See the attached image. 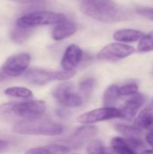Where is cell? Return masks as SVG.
I'll use <instances>...</instances> for the list:
<instances>
[{"instance_id":"cell-6","label":"cell","mask_w":153,"mask_h":154,"mask_svg":"<svg viewBox=\"0 0 153 154\" xmlns=\"http://www.w3.org/2000/svg\"><path fill=\"white\" fill-rule=\"evenodd\" d=\"M53 97L57 102L65 107H78L83 104L84 98L81 94L73 90V86L69 82L60 84L53 92Z\"/></svg>"},{"instance_id":"cell-15","label":"cell","mask_w":153,"mask_h":154,"mask_svg":"<svg viewBox=\"0 0 153 154\" xmlns=\"http://www.w3.org/2000/svg\"><path fill=\"white\" fill-rule=\"evenodd\" d=\"M134 125L141 129H150L153 126V108L147 106L136 116Z\"/></svg>"},{"instance_id":"cell-32","label":"cell","mask_w":153,"mask_h":154,"mask_svg":"<svg viewBox=\"0 0 153 154\" xmlns=\"http://www.w3.org/2000/svg\"><path fill=\"white\" fill-rule=\"evenodd\" d=\"M152 150H153V149H152Z\"/></svg>"},{"instance_id":"cell-7","label":"cell","mask_w":153,"mask_h":154,"mask_svg":"<svg viewBox=\"0 0 153 154\" xmlns=\"http://www.w3.org/2000/svg\"><path fill=\"white\" fill-rule=\"evenodd\" d=\"M121 116L120 108L115 106H104L80 115L78 117V122L82 125H92L102 121L121 118Z\"/></svg>"},{"instance_id":"cell-28","label":"cell","mask_w":153,"mask_h":154,"mask_svg":"<svg viewBox=\"0 0 153 154\" xmlns=\"http://www.w3.org/2000/svg\"><path fill=\"white\" fill-rule=\"evenodd\" d=\"M146 142L153 148V128L146 134Z\"/></svg>"},{"instance_id":"cell-24","label":"cell","mask_w":153,"mask_h":154,"mask_svg":"<svg viewBox=\"0 0 153 154\" xmlns=\"http://www.w3.org/2000/svg\"><path fill=\"white\" fill-rule=\"evenodd\" d=\"M139 87L135 82L126 83L119 87V94L121 97H131L138 93Z\"/></svg>"},{"instance_id":"cell-1","label":"cell","mask_w":153,"mask_h":154,"mask_svg":"<svg viewBox=\"0 0 153 154\" xmlns=\"http://www.w3.org/2000/svg\"><path fill=\"white\" fill-rule=\"evenodd\" d=\"M79 11L96 21L109 23L122 19V11L113 0H84Z\"/></svg>"},{"instance_id":"cell-12","label":"cell","mask_w":153,"mask_h":154,"mask_svg":"<svg viewBox=\"0 0 153 154\" xmlns=\"http://www.w3.org/2000/svg\"><path fill=\"white\" fill-rule=\"evenodd\" d=\"M83 58V51L77 44H70L66 49L61 59L60 65L63 69L73 70L80 63Z\"/></svg>"},{"instance_id":"cell-8","label":"cell","mask_w":153,"mask_h":154,"mask_svg":"<svg viewBox=\"0 0 153 154\" xmlns=\"http://www.w3.org/2000/svg\"><path fill=\"white\" fill-rule=\"evenodd\" d=\"M31 56L28 53H19L9 57L1 67L7 79L15 78L22 75L28 68Z\"/></svg>"},{"instance_id":"cell-18","label":"cell","mask_w":153,"mask_h":154,"mask_svg":"<svg viewBox=\"0 0 153 154\" xmlns=\"http://www.w3.org/2000/svg\"><path fill=\"white\" fill-rule=\"evenodd\" d=\"M121 97L119 94V86L113 84L109 86L103 95V105L104 106H114L118 99Z\"/></svg>"},{"instance_id":"cell-5","label":"cell","mask_w":153,"mask_h":154,"mask_svg":"<svg viewBox=\"0 0 153 154\" xmlns=\"http://www.w3.org/2000/svg\"><path fill=\"white\" fill-rule=\"evenodd\" d=\"M76 74L75 69L73 70H47L42 69H32L25 73L24 79L34 85H45L53 80L66 81L73 78Z\"/></svg>"},{"instance_id":"cell-23","label":"cell","mask_w":153,"mask_h":154,"mask_svg":"<svg viewBox=\"0 0 153 154\" xmlns=\"http://www.w3.org/2000/svg\"><path fill=\"white\" fill-rule=\"evenodd\" d=\"M95 79L88 78L84 80H82L79 83V91L83 98H87L90 96L94 87H95Z\"/></svg>"},{"instance_id":"cell-17","label":"cell","mask_w":153,"mask_h":154,"mask_svg":"<svg viewBox=\"0 0 153 154\" xmlns=\"http://www.w3.org/2000/svg\"><path fill=\"white\" fill-rule=\"evenodd\" d=\"M111 148L114 152L119 154H134L136 152L129 145L126 139L115 136L111 140Z\"/></svg>"},{"instance_id":"cell-22","label":"cell","mask_w":153,"mask_h":154,"mask_svg":"<svg viewBox=\"0 0 153 154\" xmlns=\"http://www.w3.org/2000/svg\"><path fill=\"white\" fill-rule=\"evenodd\" d=\"M30 34H31L30 29L22 28V27L17 26L13 31H11V39L17 43H21V42H24L25 40H27V38L30 36Z\"/></svg>"},{"instance_id":"cell-25","label":"cell","mask_w":153,"mask_h":154,"mask_svg":"<svg viewBox=\"0 0 153 154\" xmlns=\"http://www.w3.org/2000/svg\"><path fill=\"white\" fill-rule=\"evenodd\" d=\"M87 152L88 153H106V147L99 140H91L87 146Z\"/></svg>"},{"instance_id":"cell-19","label":"cell","mask_w":153,"mask_h":154,"mask_svg":"<svg viewBox=\"0 0 153 154\" xmlns=\"http://www.w3.org/2000/svg\"><path fill=\"white\" fill-rule=\"evenodd\" d=\"M115 128L117 132H119L120 134H124L126 137H138V135L142 134V130L138 126H136L135 125H122V124H116Z\"/></svg>"},{"instance_id":"cell-4","label":"cell","mask_w":153,"mask_h":154,"mask_svg":"<svg viewBox=\"0 0 153 154\" xmlns=\"http://www.w3.org/2000/svg\"><path fill=\"white\" fill-rule=\"evenodd\" d=\"M66 19V15L61 13L52 11H34L19 17L16 21V25L22 28L32 29L36 26L58 24Z\"/></svg>"},{"instance_id":"cell-11","label":"cell","mask_w":153,"mask_h":154,"mask_svg":"<svg viewBox=\"0 0 153 154\" xmlns=\"http://www.w3.org/2000/svg\"><path fill=\"white\" fill-rule=\"evenodd\" d=\"M145 102V97L139 92L135 95L130 97L128 100L125 101L124 105L120 108L121 110V118L124 120H132L134 118Z\"/></svg>"},{"instance_id":"cell-14","label":"cell","mask_w":153,"mask_h":154,"mask_svg":"<svg viewBox=\"0 0 153 154\" xmlns=\"http://www.w3.org/2000/svg\"><path fill=\"white\" fill-rule=\"evenodd\" d=\"M144 35L141 31L135 29H120L114 32L113 37L115 41L121 42H134L140 41Z\"/></svg>"},{"instance_id":"cell-13","label":"cell","mask_w":153,"mask_h":154,"mask_svg":"<svg viewBox=\"0 0 153 154\" xmlns=\"http://www.w3.org/2000/svg\"><path fill=\"white\" fill-rule=\"evenodd\" d=\"M77 24L71 21L65 20L58 23L51 32V37L55 41H62L70 37L77 32Z\"/></svg>"},{"instance_id":"cell-21","label":"cell","mask_w":153,"mask_h":154,"mask_svg":"<svg viewBox=\"0 0 153 154\" xmlns=\"http://www.w3.org/2000/svg\"><path fill=\"white\" fill-rule=\"evenodd\" d=\"M153 51V32L143 35L138 44L139 52H149Z\"/></svg>"},{"instance_id":"cell-29","label":"cell","mask_w":153,"mask_h":154,"mask_svg":"<svg viewBox=\"0 0 153 154\" xmlns=\"http://www.w3.org/2000/svg\"><path fill=\"white\" fill-rule=\"evenodd\" d=\"M15 3H20V4H32V3H36L40 0H10Z\"/></svg>"},{"instance_id":"cell-3","label":"cell","mask_w":153,"mask_h":154,"mask_svg":"<svg viewBox=\"0 0 153 154\" xmlns=\"http://www.w3.org/2000/svg\"><path fill=\"white\" fill-rule=\"evenodd\" d=\"M13 132L19 134L56 136L63 134L64 126L59 123L37 117L18 122L14 126Z\"/></svg>"},{"instance_id":"cell-20","label":"cell","mask_w":153,"mask_h":154,"mask_svg":"<svg viewBox=\"0 0 153 154\" xmlns=\"http://www.w3.org/2000/svg\"><path fill=\"white\" fill-rule=\"evenodd\" d=\"M5 93L7 96L19 98H30L32 97V92L23 87H11L6 88Z\"/></svg>"},{"instance_id":"cell-26","label":"cell","mask_w":153,"mask_h":154,"mask_svg":"<svg viewBox=\"0 0 153 154\" xmlns=\"http://www.w3.org/2000/svg\"><path fill=\"white\" fill-rule=\"evenodd\" d=\"M126 141L129 143V145L136 152L137 150L143 148L144 143L141 139H138L137 137H126Z\"/></svg>"},{"instance_id":"cell-2","label":"cell","mask_w":153,"mask_h":154,"mask_svg":"<svg viewBox=\"0 0 153 154\" xmlns=\"http://www.w3.org/2000/svg\"><path fill=\"white\" fill-rule=\"evenodd\" d=\"M46 111V104L41 100L25 102H10L0 106V117L5 120L23 118L32 119L41 117Z\"/></svg>"},{"instance_id":"cell-9","label":"cell","mask_w":153,"mask_h":154,"mask_svg":"<svg viewBox=\"0 0 153 154\" xmlns=\"http://www.w3.org/2000/svg\"><path fill=\"white\" fill-rule=\"evenodd\" d=\"M133 46L120 42H113L106 45L97 53V59L102 60H119L125 59L134 53Z\"/></svg>"},{"instance_id":"cell-27","label":"cell","mask_w":153,"mask_h":154,"mask_svg":"<svg viewBox=\"0 0 153 154\" xmlns=\"http://www.w3.org/2000/svg\"><path fill=\"white\" fill-rule=\"evenodd\" d=\"M137 13L153 21V9L151 8H140L137 9Z\"/></svg>"},{"instance_id":"cell-16","label":"cell","mask_w":153,"mask_h":154,"mask_svg":"<svg viewBox=\"0 0 153 154\" xmlns=\"http://www.w3.org/2000/svg\"><path fill=\"white\" fill-rule=\"evenodd\" d=\"M70 152L69 146L63 144H50L47 146L36 147L26 151V153L49 154V153H68Z\"/></svg>"},{"instance_id":"cell-30","label":"cell","mask_w":153,"mask_h":154,"mask_svg":"<svg viewBox=\"0 0 153 154\" xmlns=\"http://www.w3.org/2000/svg\"><path fill=\"white\" fill-rule=\"evenodd\" d=\"M7 146H8V143H7V142L0 140V152H3V151H5V150L7 148Z\"/></svg>"},{"instance_id":"cell-10","label":"cell","mask_w":153,"mask_h":154,"mask_svg":"<svg viewBox=\"0 0 153 154\" xmlns=\"http://www.w3.org/2000/svg\"><path fill=\"white\" fill-rule=\"evenodd\" d=\"M97 132V128L94 125H85L78 128L67 140V143L75 148H79L85 144L89 139L93 138Z\"/></svg>"},{"instance_id":"cell-31","label":"cell","mask_w":153,"mask_h":154,"mask_svg":"<svg viewBox=\"0 0 153 154\" xmlns=\"http://www.w3.org/2000/svg\"><path fill=\"white\" fill-rule=\"evenodd\" d=\"M6 79H8L7 77L5 76V74L3 72L2 69L0 68V82H2V81H4V80H6Z\"/></svg>"}]
</instances>
